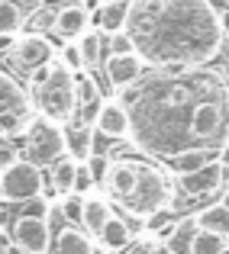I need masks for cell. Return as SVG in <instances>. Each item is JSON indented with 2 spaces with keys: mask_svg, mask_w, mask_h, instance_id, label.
I'll list each match as a JSON object with an SVG mask.
<instances>
[{
  "mask_svg": "<svg viewBox=\"0 0 229 254\" xmlns=\"http://www.w3.org/2000/svg\"><path fill=\"white\" fill-rule=\"evenodd\" d=\"M119 93L129 116L126 138L145 155L168 161L187 148L223 151L229 145V84L223 71L207 64L145 68Z\"/></svg>",
  "mask_w": 229,
  "mask_h": 254,
  "instance_id": "cell-1",
  "label": "cell"
},
{
  "mask_svg": "<svg viewBox=\"0 0 229 254\" xmlns=\"http://www.w3.org/2000/svg\"><path fill=\"white\" fill-rule=\"evenodd\" d=\"M123 32L149 68L210 64L226 36L210 0H129Z\"/></svg>",
  "mask_w": 229,
  "mask_h": 254,
  "instance_id": "cell-2",
  "label": "cell"
},
{
  "mask_svg": "<svg viewBox=\"0 0 229 254\" xmlns=\"http://www.w3.org/2000/svg\"><path fill=\"white\" fill-rule=\"evenodd\" d=\"M104 184L110 190V203L126 212L129 225H145V219L158 209H171L174 199V177L168 168L139 158H110V168L104 174Z\"/></svg>",
  "mask_w": 229,
  "mask_h": 254,
  "instance_id": "cell-3",
  "label": "cell"
},
{
  "mask_svg": "<svg viewBox=\"0 0 229 254\" xmlns=\"http://www.w3.org/2000/svg\"><path fill=\"white\" fill-rule=\"evenodd\" d=\"M32 97L39 103V113L52 123H71L75 119V74L62 62H52V71L39 87H32Z\"/></svg>",
  "mask_w": 229,
  "mask_h": 254,
  "instance_id": "cell-4",
  "label": "cell"
},
{
  "mask_svg": "<svg viewBox=\"0 0 229 254\" xmlns=\"http://www.w3.org/2000/svg\"><path fill=\"white\" fill-rule=\"evenodd\" d=\"M19 155H26V161H32L36 168H49L52 161L65 155V142H62V126L52 123L45 116H32V123L23 132V148Z\"/></svg>",
  "mask_w": 229,
  "mask_h": 254,
  "instance_id": "cell-5",
  "label": "cell"
},
{
  "mask_svg": "<svg viewBox=\"0 0 229 254\" xmlns=\"http://www.w3.org/2000/svg\"><path fill=\"white\" fill-rule=\"evenodd\" d=\"M42 184H45L42 168H36L32 161L19 158L6 171H0V199L3 203H23V199L42 193Z\"/></svg>",
  "mask_w": 229,
  "mask_h": 254,
  "instance_id": "cell-6",
  "label": "cell"
},
{
  "mask_svg": "<svg viewBox=\"0 0 229 254\" xmlns=\"http://www.w3.org/2000/svg\"><path fill=\"white\" fill-rule=\"evenodd\" d=\"M229 177V164L213 158V161L200 164V168L187 171V174H174V193L187 199H200V196H213Z\"/></svg>",
  "mask_w": 229,
  "mask_h": 254,
  "instance_id": "cell-7",
  "label": "cell"
},
{
  "mask_svg": "<svg viewBox=\"0 0 229 254\" xmlns=\"http://www.w3.org/2000/svg\"><path fill=\"white\" fill-rule=\"evenodd\" d=\"M10 242L16 245L23 254H45L52 245V232L45 225V219H36V216H16L10 229Z\"/></svg>",
  "mask_w": 229,
  "mask_h": 254,
  "instance_id": "cell-8",
  "label": "cell"
},
{
  "mask_svg": "<svg viewBox=\"0 0 229 254\" xmlns=\"http://www.w3.org/2000/svg\"><path fill=\"white\" fill-rule=\"evenodd\" d=\"M145 68H149V64H145L136 52L104 55V62H100V74H107V84H110L113 90H123V87H129L132 81H139Z\"/></svg>",
  "mask_w": 229,
  "mask_h": 254,
  "instance_id": "cell-9",
  "label": "cell"
},
{
  "mask_svg": "<svg viewBox=\"0 0 229 254\" xmlns=\"http://www.w3.org/2000/svg\"><path fill=\"white\" fill-rule=\"evenodd\" d=\"M10 55L19 68L32 71V68H39V64H49L52 58H55V49H52V42L42 32H26V36H19L16 42H13Z\"/></svg>",
  "mask_w": 229,
  "mask_h": 254,
  "instance_id": "cell-10",
  "label": "cell"
},
{
  "mask_svg": "<svg viewBox=\"0 0 229 254\" xmlns=\"http://www.w3.org/2000/svg\"><path fill=\"white\" fill-rule=\"evenodd\" d=\"M94 132L110 142H119V138L129 135V116H126V106L116 103V100H104L94 116Z\"/></svg>",
  "mask_w": 229,
  "mask_h": 254,
  "instance_id": "cell-11",
  "label": "cell"
},
{
  "mask_svg": "<svg viewBox=\"0 0 229 254\" xmlns=\"http://www.w3.org/2000/svg\"><path fill=\"white\" fill-rule=\"evenodd\" d=\"M97 245H94V235L78 225H62V229L52 235V245L45 254H94Z\"/></svg>",
  "mask_w": 229,
  "mask_h": 254,
  "instance_id": "cell-12",
  "label": "cell"
},
{
  "mask_svg": "<svg viewBox=\"0 0 229 254\" xmlns=\"http://www.w3.org/2000/svg\"><path fill=\"white\" fill-rule=\"evenodd\" d=\"M62 142H65V155H71L75 161H84L94 151V126L91 123H62Z\"/></svg>",
  "mask_w": 229,
  "mask_h": 254,
  "instance_id": "cell-13",
  "label": "cell"
},
{
  "mask_svg": "<svg viewBox=\"0 0 229 254\" xmlns=\"http://www.w3.org/2000/svg\"><path fill=\"white\" fill-rule=\"evenodd\" d=\"M91 26V19H87V10L81 3H65V6H58V16H55V29H52V36H58V39H78L81 32Z\"/></svg>",
  "mask_w": 229,
  "mask_h": 254,
  "instance_id": "cell-14",
  "label": "cell"
},
{
  "mask_svg": "<svg viewBox=\"0 0 229 254\" xmlns=\"http://www.w3.org/2000/svg\"><path fill=\"white\" fill-rule=\"evenodd\" d=\"M132 232H136V229L129 225V219L113 212V216L107 219L104 225H100L97 242H100V248H104V251H123L126 245L132 242Z\"/></svg>",
  "mask_w": 229,
  "mask_h": 254,
  "instance_id": "cell-15",
  "label": "cell"
},
{
  "mask_svg": "<svg viewBox=\"0 0 229 254\" xmlns=\"http://www.w3.org/2000/svg\"><path fill=\"white\" fill-rule=\"evenodd\" d=\"M126 13H129V0H104L100 10L91 16V26H97L104 36H110V32H123Z\"/></svg>",
  "mask_w": 229,
  "mask_h": 254,
  "instance_id": "cell-16",
  "label": "cell"
},
{
  "mask_svg": "<svg viewBox=\"0 0 229 254\" xmlns=\"http://www.w3.org/2000/svg\"><path fill=\"white\" fill-rule=\"evenodd\" d=\"M16 110V113H32V100L23 90V84L10 74V71L0 68V113Z\"/></svg>",
  "mask_w": 229,
  "mask_h": 254,
  "instance_id": "cell-17",
  "label": "cell"
},
{
  "mask_svg": "<svg viewBox=\"0 0 229 254\" xmlns=\"http://www.w3.org/2000/svg\"><path fill=\"white\" fill-rule=\"evenodd\" d=\"M110 216H113L110 196H104V193H84V216H81V225H84V232L97 235L100 225H104Z\"/></svg>",
  "mask_w": 229,
  "mask_h": 254,
  "instance_id": "cell-18",
  "label": "cell"
},
{
  "mask_svg": "<svg viewBox=\"0 0 229 254\" xmlns=\"http://www.w3.org/2000/svg\"><path fill=\"white\" fill-rule=\"evenodd\" d=\"M194 232H197L194 216H178V219H174V225H171V232L161 238V245H165L168 254H191Z\"/></svg>",
  "mask_w": 229,
  "mask_h": 254,
  "instance_id": "cell-19",
  "label": "cell"
},
{
  "mask_svg": "<svg viewBox=\"0 0 229 254\" xmlns=\"http://www.w3.org/2000/svg\"><path fill=\"white\" fill-rule=\"evenodd\" d=\"M75 171H78V161L71 155H62L58 161L49 164V177H45V184H49L58 196H65V193L75 190Z\"/></svg>",
  "mask_w": 229,
  "mask_h": 254,
  "instance_id": "cell-20",
  "label": "cell"
},
{
  "mask_svg": "<svg viewBox=\"0 0 229 254\" xmlns=\"http://www.w3.org/2000/svg\"><path fill=\"white\" fill-rule=\"evenodd\" d=\"M75 42H78L81 55H84V68L87 71H97L100 62H104V32H100L97 26H87Z\"/></svg>",
  "mask_w": 229,
  "mask_h": 254,
  "instance_id": "cell-21",
  "label": "cell"
},
{
  "mask_svg": "<svg viewBox=\"0 0 229 254\" xmlns=\"http://www.w3.org/2000/svg\"><path fill=\"white\" fill-rule=\"evenodd\" d=\"M194 222H197V229H210L217 232V235H226L229 238V209L220 203H210L204 206V209L194 212Z\"/></svg>",
  "mask_w": 229,
  "mask_h": 254,
  "instance_id": "cell-22",
  "label": "cell"
},
{
  "mask_svg": "<svg viewBox=\"0 0 229 254\" xmlns=\"http://www.w3.org/2000/svg\"><path fill=\"white\" fill-rule=\"evenodd\" d=\"M213 158H220V151H213V148H187V151H181V155L168 158V168L174 174H187V171L200 168V164L213 161Z\"/></svg>",
  "mask_w": 229,
  "mask_h": 254,
  "instance_id": "cell-23",
  "label": "cell"
},
{
  "mask_svg": "<svg viewBox=\"0 0 229 254\" xmlns=\"http://www.w3.org/2000/svg\"><path fill=\"white\" fill-rule=\"evenodd\" d=\"M191 254H229V238L210 229H197L191 242Z\"/></svg>",
  "mask_w": 229,
  "mask_h": 254,
  "instance_id": "cell-24",
  "label": "cell"
},
{
  "mask_svg": "<svg viewBox=\"0 0 229 254\" xmlns=\"http://www.w3.org/2000/svg\"><path fill=\"white\" fill-rule=\"evenodd\" d=\"M32 116H36V113H16V110L0 113V138H6V142L23 138V132H26V126L32 123Z\"/></svg>",
  "mask_w": 229,
  "mask_h": 254,
  "instance_id": "cell-25",
  "label": "cell"
},
{
  "mask_svg": "<svg viewBox=\"0 0 229 254\" xmlns=\"http://www.w3.org/2000/svg\"><path fill=\"white\" fill-rule=\"evenodd\" d=\"M55 16H58V6H52V3H45V6H39V10H32L29 13V19H26V29L29 32H52L55 29Z\"/></svg>",
  "mask_w": 229,
  "mask_h": 254,
  "instance_id": "cell-26",
  "label": "cell"
},
{
  "mask_svg": "<svg viewBox=\"0 0 229 254\" xmlns=\"http://www.w3.org/2000/svg\"><path fill=\"white\" fill-rule=\"evenodd\" d=\"M58 209H62V219L68 225H81V216H84V196H81V193H65V196H58Z\"/></svg>",
  "mask_w": 229,
  "mask_h": 254,
  "instance_id": "cell-27",
  "label": "cell"
},
{
  "mask_svg": "<svg viewBox=\"0 0 229 254\" xmlns=\"http://www.w3.org/2000/svg\"><path fill=\"white\" fill-rule=\"evenodd\" d=\"M23 26V10L13 0H0V32H16Z\"/></svg>",
  "mask_w": 229,
  "mask_h": 254,
  "instance_id": "cell-28",
  "label": "cell"
},
{
  "mask_svg": "<svg viewBox=\"0 0 229 254\" xmlns=\"http://www.w3.org/2000/svg\"><path fill=\"white\" fill-rule=\"evenodd\" d=\"M58 62H62L65 68L71 71V74H78V71H87V68H84V55H81V49H78L75 39H68V42L62 45V52H58Z\"/></svg>",
  "mask_w": 229,
  "mask_h": 254,
  "instance_id": "cell-29",
  "label": "cell"
},
{
  "mask_svg": "<svg viewBox=\"0 0 229 254\" xmlns=\"http://www.w3.org/2000/svg\"><path fill=\"white\" fill-rule=\"evenodd\" d=\"M84 168H87V174H91L94 184H104V174H107V168H110V155H104V151H91V155L84 158Z\"/></svg>",
  "mask_w": 229,
  "mask_h": 254,
  "instance_id": "cell-30",
  "label": "cell"
},
{
  "mask_svg": "<svg viewBox=\"0 0 229 254\" xmlns=\"http://www.w3.org/2000/svg\"><path fill=\"white\" fill-rule=\"evenodd\" d=\"M45 212H49V199H45L42 193H36V196L23 199V216H36V219H45Z\"/></svg>",
  "mask_w": 229,
  "mask_h": 254,
  "instance_id": "cell-31",
  "label": "cell"
},
{
  "mask_svg": "<svg viewBox=\"0 0 229 254\" xmlns=\"http://www.w3.org/2000/svg\"><path fill=\"white\" fill-rule=\"evenodd\" d=\"M19 158H23V155H19V148L3 138V142H0V171H6L13 161H19Z\"/></svg>",
  "mask_w": 229,
  "mask_h": 254,
  "instance_id": "cell-32",
  "label": "cell"
},
{
  "mask_svg": "<svg viewBox=\"0 0 229 254\" xmlns=\"http://www.w3.org/2000/svg\"><path fill=\"white\" fill-rule=\"evenodd\" d=\"M155 242H129L123 248V254H149V248H152Z\"/></svg>",
  "mask_w": 229,
  "mask_h": 254,
  "instance_id": "cell-33",
  "label": "cell"
},
{
  "mask_svg": "<svg viewBox=\"0 0 229 254\" xmlns=\"http://www.w3.org/2000/svg\"><path fill=\"white\" fill-rule=\"evenodd\" d=\"M16 42V32H0V52H10Z\"/></svg>",
  "mask_w": 229,
  "mask_h": 254,
  "instance_id": "cell-34",
  "label": "cell"
},
{
  "mask_svg": "<svg viewBox=\"0 0 229 254\" xmlns=\"http://www.w3.org/2000/svg\"><path fill=\"white\" fill-rule=\"evenodd\" d=\"M149 254H168V251H165V245H161V242H155L152 248H149Z\"/></svg>",
  "mask_w": 229,
  "mask_h": 254,
  "instance_id": "cell-35",
  "label": "cell"
},
{
  "mask_svg": "<svg viewBox=\"0 0 229 254\" xmlns=\"http://www.w3.org/2000/svg\"><path fill=\"white\" fill-rule=\"evenodd\" d=\"M220 206H226V209H229V187L223 190V196H220Z\"/></svg>",
  "mask_w": 229,
  "mask_h": 254,
  "instance_id": "cell-36",
  "label": "cell"
},
{
  "mask_svg": "<svg viewBox=\"0 0 229 254\" xmlns=\"http://www.w3.org/2000/svg\"><path fill=\"white\" fill-rule=\"evenodd\" d=\"M94 254H107V251H104V248H97V251H94Z\"/></svg>",
  "mask_w": 229,
  "mask_h": 254,
  "instance_id": "cell-37",
  "label": "cell"
}]
</instances>
